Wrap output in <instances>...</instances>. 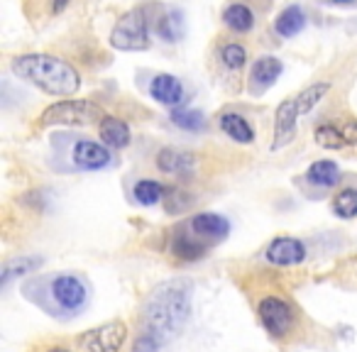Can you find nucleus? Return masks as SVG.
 <instances>
[{
    "mask_svg": "<svg viewBox=\"0 0 357 352\" xmlns=\"http://www.w3.org/2000/svg\"><path fill=\"white\" fill-rule=\"evenodd\" d=\"M306 27V13L301 6H287L274 17V32L279 37H296Z\"/></svg>",
    "mask_w": 357,
    "mask_h": 352,
    "instance_id": "obj_21",
    "label": "nucleus"
},
{
    "mask_svg": "<svg viewBox=\"0 0 357 352\" xmlns=\"http://www.w3.org/2000/svg\"><path fill=\"white\" fill-rule=\"evenodd\" d=\"M191 316V282L172 279L154 289L142 306L144 332L154 335L159 342L172 340L181 332Z\"/></svg>",
    "mask_w": 357,
    "mask_h": 352,
    "instance_id": "obj_3",
    "label": "nucleus"
},
{
    "mask_svg": "<svg viewBox=\"0 0 357 352\" xmlns=\"http://www.w3.org/2000/svg\"><path fill=\"white\" fill-rule=\"evenodd\" d=\"M159 347H162V342H159L157 337L149 335V332H142V335L135 340L132 352H159Z\"/></svg>",
    "mask_w": 357,
    "mask_h": 352,
    "instance_id": "obj_30",
    "label": "nucleus"
},
{
    "mask_svg": "<svg viewBox=\"0 0 357 352\" xmlns=\"http://www.w3.org/2000/svg\"><path fill=\"white\" fill-rule=\"evenodd\" d=\"M328 6H352V3H357V0H326Z\"/></svg>",
    "mask_w": 357,
    "mask_h": 352,
    "instance_id": "obj_32",
    "label": "nucleus"
},
{
    "mask_svg": "<svg viewBox=\"0 0 357 352\" xmlns=\"http://www.w3.org/2000/svg\"><path fill=\"white\" fill-rule=\"evenodd\" d=\"M172 123L176 128L186 130V132H201L206 128V115L199 110H184V108H174L172 110Z\"/></svg>",
    "mask_w": 357,
    "mask_h": 352,
    "instance_id": "obj_28",
    "label": "nucleus"
},
{
    "mask_svg": "<svg viewBox=\"0 0 357 352\" xmlns=\"http://www.w3.org/2000/svg\"><path fill=\"white\" fill-rule=\"evenodd\" d=\"M71 164L81 171H100V169L113 164V154H110V147H105L103 142L79 139L71 147Z\"/></svg>",
    "mask_w": 357,
    "mask_h": 352,
    "instance_id": "obj_9",
    "label": "nucleus"
},
{
    "mask_svg": "<svg viewBox=\"0 0 357 352\" xmlns=\"http://www.w3.org/2000/svg\"><path fill=\"white\" fill-rule=\"evenodd\" d=\"M196 167V154L178 147H162L157 152V169L169 176H186Z\"/></svg>",
    "mask_w": 357,
    "mask_h": 352,
    "instance_id": "obj_15",
    "label": "nucleus"
},
{
    "mask_svg": "<svg viewBox=\"0 0 357 352\" xmlns=\"http://www.w3.org/2000/svg\"><path fill=\"white\" fill-rule=\"evenodd\" d=\"M306 245L298 238H291V235H279L264 250V259L274 267H296L306 259Z\"/></svg>",
    "mask_w": 357,
    "mask_h": 352,
    "instance_id": "obj_10",
    "label": "nucleus"
},
{
    "mask_svg": "<svg viewBox=\"0 0 357 352\" xmlns=\"http://www.w3.org/2000/svg\"><path fill=\"white\" fill-rule=\"evenodd\" d=\"M105 110L91 98H64L47 105L40 115V128H86L100 125Z\"/></svg>",
    "mask_w": 357,
    "mask_h": 352,
    "instance_id": "obj_4",
    "label": "nucleus"
},
{
    "mask_svg": "<svg viewBox=\"0 0 357 352\" xmlns=\"http://www.w3.org/2000/svg\"><path fill=\"white\" fill-rule=\"evenodd\" d=\"M257 316L264 330L272 337H277V340L289 337L294 332V326H296V311L282 296H264L257 303Z\"/></svg>",
    "mask_w": 357,
    "mask_h": 352,
    "instance_id": "obj_6",
    "label": "nucleus"
},
{
    "mask_svg": "<svg viewBox=\"0 0 357 352\" xmlns=\"http://www.w3.org/2000/svg\"><path fill=\"white\" fill-rule=\"evenodd\" d=\"M333 213L340 220L357 218V186H345L333 196Z\"/></svg>",
    "mask_w": 357,
    "mask_h": 352,
    "instance_id": "obj_25",
    "label": "nucleus"
},
{
    "mask_svg": "<svg viewBox=\"0 0 357 352\" xmlns=\"http://www.w3.org/2000/svg\"><path fill=\"white\" fill-rule=\"evenodd\" d=\"M211 245H206L194 230L189 228V220L184 225H178L172 235V254L176 259H184V262H196L208 252Z\"/></svg>",
    "mask_w": 357,
    "mask_h": 352,
    "instance_id": "obj_13",
    "label": "nucleus"
},
{
    "mask_svg": "<svg viewBox=\"0 0 357 352\" xmlns=\"http://www.w3.org/2000/svg\"><path fill=\"white\" fill-rule=\"evenodd\" d=\"M37 6V13L32 17H56L71 6V0H25V10Z\"/></svg>",
    "mask_w": 357,
    "mask_h": 352,
    "instance_id": "obj_29",
    "label": "nucleus"
},
{
    "mask_svg": "<svg viewBox=\"0 0 357 352\" xmlns=\"http://www.w3.org/2000/svg\"><path fill=\"white\" fill-rule=\"evenodd\" d=\"M135 194V201L142 206H157V204H164V199H167V189H164V184H159V181L154 179H142L135 184L132 189Z\"/></svg>",
    "mask_w": 357,
    "mask_h": 352,
    "instance_id": "obj_26",
    "label": "nucleus"
},
{
    "mask_svg": "<svg viewBox=\"0 0 357 352\" xmlns=\"http://www.w3.org/2000/svg\"><path fill=\"white\" fill-rule=\"evenodd\" d=\"M218 125L223 130L225 137H230L238 144H252L255 142V128L248 123L243 113H235V110H225L218 118Z\"/></svg>",
    "mask_w": 357,
    "mask_h": 352,
    "instance_id": "obj_17",
    "label": "nucleus"
},
{
    "mask_svg": "<svg viewBox=\"0 0 357 352\" xmlns=\"http://www.w3.org/2000/svg\"><path fill=\"white\" fill-rule=\"evenodd\" d=\"M149 95H152L157 103L176 108V105L184 103L186 91H184V84H181L176 76L162 71V74H154L152 81H149Z\"/></svg>",
    "mask_w": 357,
    "mask_h": 352,
    "instance_id": "obj_14",
    "label": "nucleus"
},
{
    "mask_svg": "<svg viewBox=\"0 0 357 352\" xmlns=\"http://www.w3.org/2000/svg\"><path fill=\"white\" fill-rule=\"evenodd\" d=\"M47 352H74V350H69V347H61V345H54V347H50Z\"/></svg>",
    "mask_w": 357,
    "mask_h": 352,
    "instance_id": "obj_33",
    "label": "nucleus"
},
{
    "mask_svg": "<svg viewBox=\"0 0 357 352\" xmlns=\"http://www.w3.org/2000/svg\"><path fill=\"white\" fill-rule=\"evenodd\" d=\"M284 71V64L279 56L274 54H264L259 59H255L252 69H250V79H248V91L255 95H262L272 89L274 84L279 81Z\"/></svg>",
    "mask_w": 357,
    "mask_h": 352,
    "instance_id": "obj_11",
    "label": "nucleus"
},
{
    "mask_svg": "<svg viewBox=\"0 0 357 352\" xmlns=\"http://www.w3.org/2000/svg\"><path fill=\"white\" fill-rule=\"evenodd\" d=\"M189 228L194 230L206 245H213V243H223L230 235V220L220 213H213V211H204V213L191 215Z\"/></svg>",
    "mask_w": 357,
    "mask_h": 352,
    "instance_id": "obj_12",
    "label": "nucleus"
},
{
    "mask_svg": "<svg viewBox=\"0 0 357 352\" xmlns=\"http://www.w3.org/2000/svg\"><path fill=\"white\" fill-rule=\"evenodd\" d=\"M125 340H128V323L115 318V321L81 332L76 342L81 352H120Z\"/></svg>",
    "mask_w": 357,
    "mask_h": 352,
    "instance_id": "obj_7",
    "label": "nucleus"
},
{
    "mask_svg": "<svg viewBox=\"0 0 357 352\" xmlns=\"http://www.w3.org/2000/svg\"><path fill=\"white\" fill-rule=\"evenodd\" d=\"M220 20L235 35H248V32L255 30V22H257L252 8L245 6V3H230V6H225L223 13H220Z\"/></svg>",
    "mask_w": 357,
    "mask_h": 352,
    "instance_id": "obj_18",
    "label": "nucleus"
},
{
    "mask_svg": "<svg viewBox=\"0 0 357 352\" xmlns=\"http://www.w3.org/2000/svg\"><path fill=\"white\" fill-rule=\"evenodd\" d=\"M108 42L118 52H147L152 47L149 40V17L144 8H130L115 20Z\"/></svg>",
    "mask_w": 357,
    "mask_h": 352,
    "instance_id": "obj_5",
    "label": "nucleus"
},
{
    "mask_svg": "<svg viewBox=\"0 0 357 352\" xmlns=\"http://www.w3.org/2000/svg\"><path fill=\"white\" fill-rule=\"evenodd\" d=\"M42 267V257H15L8 259L6 267H3V274H0V286L8 289V284L17 277H25V274H32L35 269Z\"/></svg>",
    "mask_w": 357,
    "mask_h": 352,
    "instance_id": "obj_22",
    "label": "nucleus"
},
{
    "mask_svg": "<svg viewBox=\"0 0 357 352\" xmlns=\"http://www.w3.org/2000/svg\"><path fill=\"white\" fill-rule=\"evenodd\" d=\"M298 105L296 98H284L274 110V139L269 144L272 152H279L287 144H291L296 139V125H298Z\"/></svg>",
    "mask_w": 357,
    "mask_h": 352,
    "instance_id": "obj_8",
    "label": "nucleus"
},
{
    "mask_svg": "<svg viewBox=\"0 0 357 352\" xmlns=\"http://www.w3.org/2000/svg\"><path fill=\"white\" fill-rule=\"evenodd\" d=\"M331 89H333V86L328 84V81H316V84L306 86L301 93L294 95V98H296V105H298V113H301V115L311 113V110L316 108V105L321 103L328 93H331Z\"/></svg>",
    "mask_w": 357,
    "mask_h": 352,
    "instance_id": "obj_23",
    "label": "nucleus"
},
{
    "mask_svg": "<svg viewBox=\"0 0 357 352\" xmlns=\"http://www.w3.org/2000/svg\"><path fill=\"white\" fill-rule=\"evenodd\" d=\"M313 139H316L318 147L328 149V152H340V149L347 147L345 137L340 132V125L333 123H321L316 130H313Z\"/></svg>",
    "mask_w": 357,
    "mask_h": 352,
    "instance_id": "obj_24",
    "label": "nucleus"
},
{
    "mask_svg": "<svg viewBox=\"0 0 357 352\" xmlns=\"http://www.w3.org/2000/svg\"><path fill=\"white\" fill-rule=\"evenodd\" d=\"M10 71L25 84L52 98H74L81 91V71L64 56L47 52H27L10 59Z\"/></svg>",
    "mask_w": 357,
    "mask_h": 352,
    "instance_id": "obj_2",
    "label": "nucleus"
},
{
    "mask_svg": "<svg viewBox=\"0 0 357 352\" xmlns=\"http://www.w3.org/2000/svg\"><path fill=\"white\" fill-rule=\"evenodd\" d=\"M248 59H250L248 49H245V45H240V42H225V45L220 47V61H223L225 69H230V71L245 69Z\"/></svg>",
    "mask_w": 357,
    "mask_h": 352,
    "instance_id": "obj_27",
    "label": "nucleus"
},
{
    "mask_svg": "<svg viewBox=\"0 0 357 352\" xmlns=\"http://www.w3.org/2000/svg\"><path fill=\"white\" fill-rule=\"evenodd\" d=\"M154 30L164 42H178L184 37V15L176 8H162V15L154 20Z\"/></svg>",
    "mask_w": 357,
    "mask_h": 352,
    "instance_id": "obj_20",
    "label": "nucleus"
},
{
    "mask_svg": "<svg viewBox=\"0 0 357 352\" xmlns=\"http://www.w3.org/2000/svg\"><path fill=\"white\" fill-rule=\"evenodd\" d=\"M25 298L40 306L52 318H74L91 303L89 279L76 272H54L45 277H32L22 286Z\"/></svg>",
    "mask_w": 357,
    "mask_h": 352,
    "instance_id": "obj_1",
    "label": "nucleus"
},
{
    "mask_svg": "<svg viewBox=\"0 0 357 352\" xmlns=\"http://www.w3.org/2000/svg\"><path fill=\"white\" fill-rule=\"evenodd\" d=\"M340 132L345 137L347 147H357V118H347L340 123Z\"/></svg>",
    "mask_w": 357,
    "mask_h": 352,
    "instance_id": "obj_31",
    "label": "nucleus"
},
{
    "mask_svg": "<svg viewBox=\"0 0 357 352\" xmlns=\"http://www.w3.org/2000/svg\"><path fill=\"white\" fill-rule=\"evenodd\" d=\"M306 181L316 189H333L340 181V167L333 159H318L306 169Z\"/></svg>",
    "mask_w": 357,
    "mask_h": 352,
    "instance_id": "obj_19",
    "label": "nucleus"
},
{
    "mask_svg": "<svg viewBox=\"0 0 357 352\" xmlns=\"http://www.w3.org/2000/svg\"><path fill=\"white\" fill-rule=\"evenodd\" d=\"M98 135H100V142L110 149H125L132 142L130 125L123 118H118V115H105L98 125Z\"/></svg>",
    "mask_w": 357,
    "mask_h": 352,
    "instance_id": "obj_16",
    "label": "nucleus"
}]
</instances>
